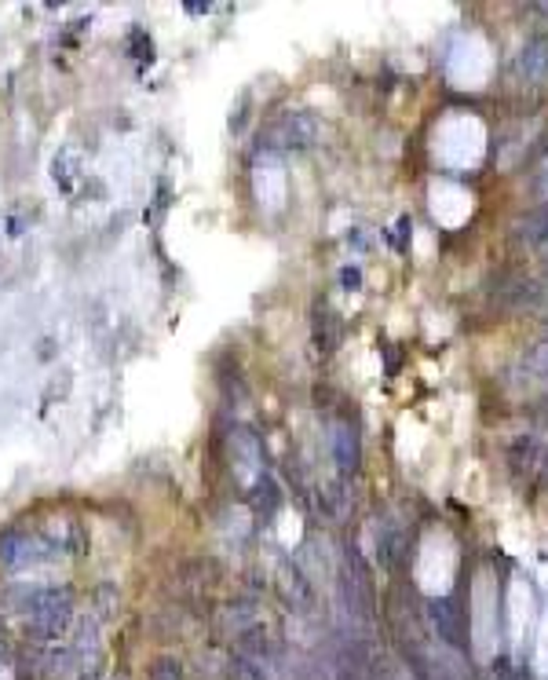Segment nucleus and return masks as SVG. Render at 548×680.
Here are the masks:
<instances>
[{
  "instance_id": "obj_1",
  "label": "nucleus",
  "mask_w": 548,
  "mask_h": 680,
  "mask_svg": "<svg viewBox=\"0 0 548 680\" xmlns=\"http://www.w3.org/2000/svg\"><path fill=\"white\" fill-rule=\"evenodd\" d=\"M314 135H318V121L314 117L285 113L263 132V139H267L263 146H270V150H307L314 143Z\"/></svg>"
},
{
  "instance_id": "obj_2",
  "label": "nucleus",
  "mask_w": 548,
  "mask_h": 680,
  "mask_svg": "<svg viewBox=\"0 0 548 680\" xmlns=\"http://www.w3.org/2000/svg\"><path fill=\"white\" fill-rule=\"evenodd\" d=\"M29 618L40 632H62L69 622V592L66 589H37L29 600Z\"/></svg>"
},
{
  "instance_id": "obj_3",
  "label": "nucleus",
  "mask_w": 548,
  "mask_h": 680,
  "mask_svg": "<svg viewBox=\"0 0 548 680\" xmlns=\"http://www.w3.org/2000/svg\"><path fill=\"white\" fill-rule=\"evenodd\" d=\"M431 622H435V629H438V636L446 640V643H453V647H464L468 640V632H464V614L457 611V603L453 600H435L431 603Z\"/></svg>"
},
{
  "instance_id": "obj_4",
  "label": "nucleus",
  "mask_w": 548,
  "mask_h": 680,
  "mask_svg": "<svg viewBox=\"0 0 548 680\" xmlns=\"http://www.w3.org/2000/svg\"><path fill=\"white\" fill-rule=\"evenodd\" d=\"M0 559H4L7 567H26V563L37 559V541H33L29 534L7 530V534L0 537Z\"/></svg>"
},
{
  "instance_id": "obj_5",
  "label": "nucleus",
  "mask_w": 548,
  "mask_h": 680,
  "mask_svg": "<svg viewBox=\"0 0 548 680\" xmlns=\"http://www.w3.org/2000/svg\"><path fill=\"white\" fill-rule=\"evenodd\" d=\"M332 446H336L340 468H343V472H354V468H358V439H354V431H351V428H340L336 439H332Z\"/></svg>"
},
{
  "instance_id": "obj_6",
  "label": "nucleus",
  "mask_w": 548,
  "mask_h": 680,
  "mask_svg": "<svg viewBox=\"0 0 548 680\" xmlns=\"http://www.w3.org/2000/svg\"><path fill=\"white\" fill-rule=\"evenodd\" d=\"M336 336H340L336 333V314L321 307L314 314V344H318V351H332L336 347Z\"/></svg>"
},
{
  "instance_id": "obj_7",
  "label": "nucleus",
  "mask_w": 548,
  "mask_h": 680,
  "mask_svg": "<svg viewBox=\"0 0 548 680\" xmlns=\"http://www.w3.org/2000/svg\"><path fill=\"white\" fill-rule=\"evenodd\" d=\"M230 680H267V676H263V665L259 662H252V658L241 654V658L230 662Z\"/></svg>"
},
{
  "instance_id": "obj_8",
  "label": "nucleus",
  "mask_w": 548,
  "mask_h": 680,
  "mask_svg": "<svg viewBox=\"0 0 548 680\" xmlns=\"http://www.w3.org/2000/svg\"><path fill=\"white\" fill-rule=\"evenodd\" d=\"M150 680H183L179 662H175V658H157L153 669H150Z\"/></svg>"
},
{
  "instance_id": "obj_9",
  "label": "nucleus",
  "mask_w": 548,
  "mask_h": 680,
  "mask_svg": "<svg viewBox=\"0 0 548 680\" xmlns=\"http://www.w3.org/2000/svg\"><path fill=\"white\" fill-rule=\"evenodd\" d=\"M340 278H343V285H351V289H354V285L362 282V274H358V271H351V267H347V271H343Z\"/></svg>"
}]
</instances>
